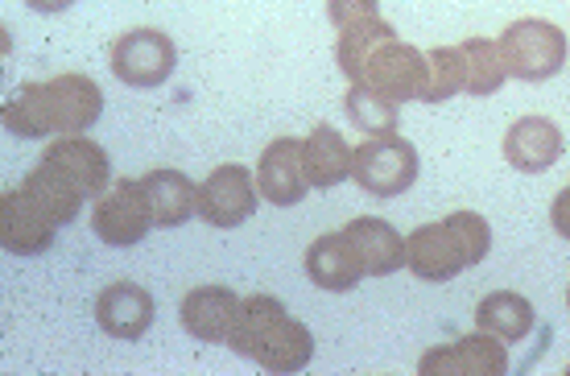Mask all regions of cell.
Here are the masks:
<instances>
[{
  "label": "cell",
  "instance_id": "1",
  "mask_svg": "<svg viewBox=\"0 0 570 376\" xmlns=\"http://www.w3.org/2000/svg\"><path fill=\"white\" fill-rule=\"evenodd\" d=\"M500 58H504V71L509 79L521 83H546L567 67V33L554 21H538V17H521L497 38Z\"/></svg>",
  "mask_w": 570,
  "mask_h": 376
},
{
  "label": "cell",
  "instance_id": "2",
  "mask_svg": "<svg viewBox=\"0 0 570 376\" xmlns=\"http://www.w3.org/2000/svg\"><path fill=\"white\" fill-rule=\"evenodd\" d=\"M352 178L372 199H397L417 182V149L397 132L368 137L352 149Z\"/></svg>",
  "mask_w": 570,
  "mask_h": 376
},
{
  "label": "cell",
  "instance_id": "3",
  "mask_svg": "<svg viewBox=\"0 0 570 376\" xmlns=\"http://www.w3.org/2000/svg\"><path fill=\"white\" fill-rule=\"evenodd\" d=\"M178 67V46L161 29H129L112 42V75L125 87H161Z\"/></svg>",
  "mask_w": 570,
  "mask_h": 376
},
{
  "label": "cell",
  "instance_id": "4",
  "mask_svg": "<svg viewBox=\"0 0 570 376\" xmlns=\"http://www.w3.org/2000/svg\"><path fill=\"white\" fill-rule=\"evenodd\" d=\"M149 224H154V211L137 178H120L112 190H104L96 199V211H91V231L112 248L141 245L149 236Z\"/></svg>",
  "mask_w": 570,
  "mask_h": 376
},
{
  "label": "cell",
  "instance_id": "5",
  "mask_svg": "<svg viewBox=\"0 0 570 376\" xmlns=\"http://www.w3.org/2000/svg\"><path fill=\"white\" fill-rule=\"evenodd\" d=\"M426 71H430L426 55H422L417 46L389 38L385 46L372 50V58L364 62V75H360L356 83L381 91V96L393 103H410V100H422V91H426Z\"/></svg>",
  "mask_w": 570,
  "mask_h": 376
},
{
  "label": "cell",
  "instance_id": "6",
  "mask_svg": "<svg viewBox=\"0 0 570 376\" xmlns=\"http://www.w3.org/2000/svg\"><path fill=\"white\" fill-rule=\"evenodd\" d=\"M504 339L488 332L463 335L446 347H430L426 356L417 360L422 376H504L509 373V352Z\"/></svg>",
  "mask_w": 570,
  "mask_h": 376
},
{
  "label": "cell",
  "instance_id": "7",
  "mask_svg": "<svg viewBox=\"0 0 570 376\" xmlns=\"http://www.w3.org/2000/svg\"><path fill=\"white\" fill-rule=\"evenodd\" d=\"M261 202V187L244 166H215L207 182L199 187V219L212 228H236L244 219H253Z\"/></svg>",
  "mask_w": 570,
  "mask_h": 376
},
{
  "label": "cell",
  "instance_id": "8",
  "mask_svg": "<svg viewBox=\"0 0 570 376\" xmlns=\"http://www.w3.org/2000/svg\"><path fill=\"white\" fill-rule=\"evenodd\" d=\"M42 161L46 166H55L83 199H100L104 190H108V178H112V161H108V154H104V145L83 137V132L55 137V141L46 145Z\"/></svg>",
  "mask_w": 570,
  "mask_h": 376
},
{
  "label": "cell",
  "instance_id": "9",
  "mask_svg": "<svg viewBox=\"0 0 570 376\" xmlns=\"http://www.w3.org/2000/svg\"><path fill=\"white\" fill-rule=\"evenodd\" d=\"M46 103H50V125L58 137L87 132L104 112V91L87 75H55L46 79Z\"/></svg>",
  "mask_w": 570,
  "mask_h": 376
},
{
  "label": "cell",
  "instance_id": "10",
  "mask_svg": "<svg viewBox=\"0 0 570 376\" xmlns=\"http://www.w3.org/2000/svg\"><path fill=\"white\" fill-rule=\"evenodd\" d=\"M55 231L58 224L46 211H38L21 187L0 195V245H4V253L38 257L55 245Z\"/></svg>",
  "mask_w": 570,
  "mask_h": 376
},
{
  "label": "cell",
  "instance_id": "11",
  "mask_svg": "<svg viewBox=\"0 0 570 376\" xmlns=\"http://www.w3.org/2000/svg\"><path fill=\"white\" fill-rule=\"evenodd\" d=\"M257 187L261 199H269L273 207H294L306 199V170H302V141L294 137H277L273 145H265V154L257 161Z\"/></svg>",
  "mask_w": 570,
  "mask_h": 376
},
{
  "label": "cell",
  "instance_id": "12",
  "mask_svg": "<svg viewBox=\"0 0 570 376\" xmlns=\"http://www.w3.org/2000/svg\"><path fill=\"white\" fill-rule=\"evenodd\" d=\"M405 265L422 281H451V277H459L468 269V260L459 253L446 219L442 224H422V228H414L405 236Z\"/></svg>",
  "mask_w": 570,
  "mask_h": 376
},
{
  "label": "cell",
  "instance_id": "13",
  "mask_svg": "<svg viewBox=\"0 0 570 376\" xmlns=\"http://www.w3.org/2000/svg\"><path fill=\"white\" fill-rule=\"evenodd\" d=\"M96 323L112 339H141L154 327V298L137 281H116L96 298Z\"/></svg>",
  "mask_w": 570,
  "mask_h": 376
},
{
  "label": "cell",
  "instance_id": "14",
  "mask_svg": "<svg viewBox=\"0 0 570 376\" xmlns=\"http://www.w3.org/2000/svg\"><path fill=\"white\" fill-rule=\"evenodd\" d=\"M236 315H240V298L228 286H195L183 298V327L199 344H228Z\"/></svg>",
  "mask_w": 570,
  "mask_h": 376
},
{
  "label": "cell",
  "instance_id": "15",
  "mask_svg": "<svg viewBox=\"0 0 570 376\" xmlns=\"http://www.w3.org/2000/svg\"><path fill=\"white\" fill-rule=\"evenodd\" d=\"M562 158V132L546 116H521L504 132V161L521 174H546Z\"/></svg>",
  "mask_w": 570,
  "mask_h": 376
},
{
  "label": "cell",
  "instance_id": "16",
  "mask_svg": "<svg viewBox=\"0 0 570 376\" xmlns=\"http://www.w3.org/2000/svg\"><path fill=\"white\" fill-rule=\"evenodd\" d=\"M343 236H347V245L356 248L364 277H389L405 269V236L389 219L360 216L343 228Z\"/></svg>",
  "mask_w": 570,
  "mask_h": 376
},
{
  "label": "cell",
  "instance_id": "17",
  "mask_svg": "<svg viewBox=\"0 0 570 376\" xmlns=\"http://www.w3.org/2000/svg\"><path fill=\"white\" fill-rule=\"evenodd\" d=\"M306 277H311L318 289L343 294V289L360 286L364 265H360L356 248L347 245V236H343V231H327V236H318V240L306 248Z\"/></svg>",
  "mask_w": 570,
  "mask_h": 376
},
{
  "label": "cell",
  "instance_id": "18",
  "mask_svg": "<svg viewBox=\"0 0 570 376\" xmlns=\"http://www.w3.org/2000/svg\"><path fill=\"white\" fill-rule=\"evenodd\" d=\"M253 360L265 368V373H302L306 364L314 360V335L306 323L282 315L269 327V335L253 347Z\"/></svg>",
  "mask_w": 570,
  "mask_h": 376
},
{
  "label": "cell",
  "instance_id": "19",
  "mask_svg": "<svg viewBox=\"0 0 570 376\" xmlns=\"http://www.w3.org/2000/svg\"><path fill=\"white\" fill-rule=\"evenodd\" d=\"M141 187L157 228H178L190 216H199V187L183 170H149Z\"/></svg>",
  "mask_w": 570,
  "mask_h": 376
},
{
  "label": "cell",
  "instance_id": "20",
  "mask_svg": "<svg viewBox=\"0 0 570 376\" xmlns=\"http://www.w3.org/2000/svg\"><path fill=\"white\" fill-rule=\"evenodd\" d=\"M302 170H306V182L314 190L340 187L343 178H352V149H347V141L331 125H318L302 141Z\"/></svg>",
  "mask_w": 570,
  "mask_h": 376
},
{
  "label": "cell",
  "instance_id": "21",
  "mask_svg": "<svg viewBox=\"0 0 570 376\" xmlns=\"http://www.w3.org/2000/svg\"><path fill=\"white\" fill-rule=\"evenodd\" d=\"M21 190L33 199V207H38V211H46V216L55 219L58 228L75 224V219H79V211H83V202H87L83 195H79V190H75L71 182L55 170V166H46V161H38V166L26 174Z\"/></svg>",
  "mask_w": 570,
  "mask_h": 376
},
{
  "label": "cell",
  "instance_id": "22",
  "mask_svg": "<svg viewBox=\"0 0 570 376\" xmlns=\"http://www.w3.org/2000/svg\"><path fill=\"white\" fill-rule=\"evenodd\" d=\"M475 327L504 339V344H517V339H525L533 332V306L513 289H497V294H488L484 303L475 306Z\"/></svg>",
  "mask_w": 570,
  "mask_h": 376
},
{
  "label": "cell",
  "instance_id": "23",
  "mask_svg": "<svg viewBox=\"0 0 570 376\" xmlns=\"http://www.w3.org/2000/svg\"><path fill=\"white\" fill-rule=\"evenodd\" d=\"M4 129L13 137H26V141H42V137H55V125H50V103H46V83H26L13 91V100H4Z\"/></svg>",
  "mask_w": 570,
  "mask_h": 376
},
{
  "label": "cell",
  "instance_id": "24",
  "mask_svg": "<svg viewBox=\"0 0 570 376\" xmlns=\"http://www.w3.org/2000/svg\"><path fill=\"white\" fill-rule=\"evenodd\" d=\"M389 38H397V29L389 26V21H381V17H368V21H360L352 29H340V38H335V67L356 83L360 75H364V62L372 58V50L385 46Z\"/></svg>",
  "mask_w": 570,
  "mask_h": 376
},
{
  "label": "cell",
  "instance_id": "25",
  "mask_svg": "<svg viewBox=\"0 0 570 376\" xmlns=\"http://www.w3.org/2000/svg\"><path fill=\"white\" fill-rule=\"evenodd\" d=\"M282 315H289V310H285L282 298H273V294H253V298H244L240 315H236V323H232L228 347L236 352V356H248V360H253V347L269 335V327Z\"/></svg>",
  "mask_w": 570,
  "mask_h": 376
},
{
  "label": "cell",
  "instance_id": "26",
  "mask_svg": "<svg viewBox=\"0 0 570 376\" xmlns=\"http://www.w3.org/2000/svg\"><path fill=\"white\" fill-rule=\"evenodd\" d=\"M343 108H347V120H352L360 132H368V137H389V132H397V108L401 103L385 100V96H381V91H372V87L352 83Z\"/></svg>",
  "mask_w": 570,
  "mask_h": 376
},
{
  "label": "cell",
  "instance_id": "27",
  "mask_svg": "<svg viewBox=\"0 0 570 376\" xmlns=\"http://www.w3.org/2000/svg\"><path fill=\"white\" fill-rule=\"evenodd\" d=\"M426 67L430 71H426L422 103H442L468 87V58H463L459 46H434L426 55Z\"/></svg>",
  "mask_w": 570,
  "mask_h": 376
},
{
  "label": "cell",
  "instance_id": "28",
  "mask_svg": "<svg viewBox=\"0 0 570 376\" xmlns=\"http://www.w3.org/2000/svg\"><path fill=\"white\" fill-rule=\"evenodd\" d=\"M463 58H468V87L471 96H492L504 87L509 71H504V58H500V46L492 38H468V42L459 46Z\"/></svg>",
  "mask_w": 570,
  "mask_h": 376
},
{
  "label": "cell",
  "instance_id": "29",
  "mask_svg": "<svg viewBox=\"0 0 570 376\" xmlns=\"http://www.w3.org/2000/svg\"><path fill=\"white\" fill-rule=\"evenodd\" d=\"M446 228H451V236H455L459 253H463V260H468V269L488 257V248H492V228H488V219L480 216V211H451V216H446Z\"/></svg>",
  "mask_w": 570,
  "mask_h": 376
},
{
  "label": "cell",
  "instance_id": "30",
  "mask_svg": "<svg viewBox=\"0 0 570 376\" xmlns=\"http://www.w3.org/2000/svg\"><path fill=\"white\" fill-rule=\"evenodd\" d=\"M376 9H381V0H327V17L335 29L360 26V21L376 17Z\"/></svg>",
  "mask_w": 570,
  "mask_h": 376
},
{
  "label": "cell",
  "instance_id": "31",
  "mask_svg": "<svg viewBox=\"0 0 570 376\" xmlns=\"http://www.w3.org/2000/svg\"><path fill=\"white\" fill-rule=\"evenodd\" d=\"M550 224L562 240H570V187H562L554 195V207H550Z\"/></svg>",
  "mask_w": 570,
  "mask_h": 376
},
{
  "label": "cell",
  "instance_id": "32",
  "mask_svg": "<svg viewBox=\"0 0 570 376\" xmlns=\"http://www.w3.org/2000/svg\"><path fill=\"white\" fill-rule=\"evenodd\" d=\"M33 13H62V9H71L75 0H26Z\"/></svg>",
  "mask_w": 570,
  "mask_h": 376
},
{
  "label": "cell",
  "instance_id": "33",
  "mask_svg": "<svg viewBox=\"0 0 570 376\" xmlns=\"http://www.w3.org/2000/svg\"><path fill=\"white\" fill-rule=\"evenodd\" d=\"M567 306H570V289H567Z\"/></svg>",
  "mask_w": 570,
  "mask_h": 376
},
{
  "label": "cell",
  "instance_id": "34",
  "mask_svg": "<svg viewBox=\"0 0 570 376\" xmlns=\"http://www.w3.org/2000/svg\"><path fill=\"white\" fill-rule=\"evenodd\" d=\"M567 376H570V368H567Z\"/></svg>",
  "mask_w": 570,
  "mask_h": 376
}]
</instances>
